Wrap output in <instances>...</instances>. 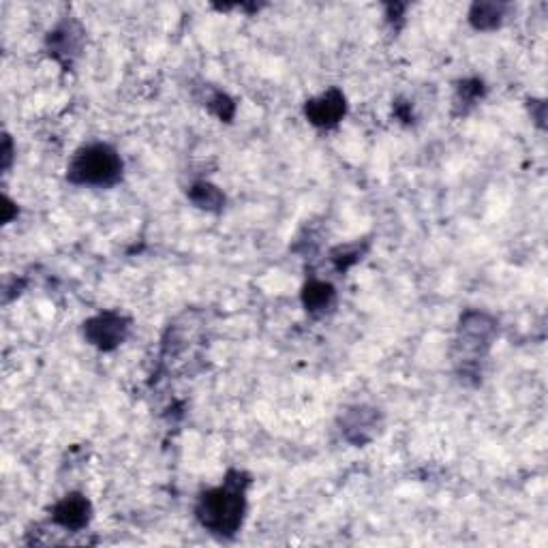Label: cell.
I'll list each match as a JSON object with an SVG mask.
<instances>
[{
	"label": "cell",
	"instance_id": "1",
	"mask_svg": "<svg viewBox=\"0 0 548 548\" xmlns=\"http://www.w3.org/2000/svg\"><path fill=\"white\" fill-rule=\"evenodd\" d=\"M249 484L251 480L242 471H230L223 484L208 489L197 499V523L219 538H234L245 523Z\"/></svg>",
	"mask_w": 548,
	"mask_h": 548
},
{
	"label": "cell",
	"instance_id": "2",
	"mask_svg": "<svg viewBox=\"0 0 548 548\" xmlns=\"http://www.w3.org/2000/svg\"><path fill=\"white\" fill-rule=\"evenodd\" d=\"M120 178H123V159L116 148L101 142L82 146L67 167V180L78 187L108 189Z\"/></svg>",
	"mask_w": 548,
	"mask_h": 548
},
{
	"label": "cell",
	"instance_id": "3",
	"mask_svg": "<svg viewBox=\"0 0 548 548\" xmlns=\"http://www.w3.org/2000/svg\"><path fill=\"white\" fill-rule=\"evenodd\" d=\"M131 332V322L118 311H105L90 317L84 324V339L101 349V352H114L123 345Z\"/></svg>",
	"mask_w": 548,
	"mask_h": 548
},
{
	"label": "cell",
	"instance_id": "4",
	"mask_svg": "<svg viewBox=\"0 0 548 548\" xmlns=\"http://www.w3.org/2000/svg\"><path fill=\"white\" fill-rule=\"evenodd\" d=\"M497 334L495 319L486 313H465L459 326V345L463 352L482 356L491 349Z\"/></svg>",
	"mask_w": 548,
	"mask_h": 548
},
{
	"label": "cell",
	"instance_id": "5",
	"mask_svg": "<svg viewBox=\"0 0 548 548\" xmlns=\"http://www.w3.org/2000/svg\"><path fill=\"white\" fill-rule=\"evenodd\" d=\"M347 114V99L339 88H330L324 95H319L304 105V116L309 123L319 129L337 127Z\"/></svg>",
	"mask_w": 548,
	"mask_h": 548
},
{
	"label": "cell",
	"instance_id": "6",
	"mask_svg": "<svg viewBox=\"0 0 548 548\" xmlns=\"http://www.w3.org/2000/svg\"><path fill=\"white\" fill-rule=\"evenodd\" d=\"M379 422H382V416H379V409L367 407V405H356L352 409H347L343 418H341V433L349 444L354 446H364L377 435Z\"/></svg>",
	"mask_w": 548,
	"mask_h": 548
},
{
	"label": "cell",
	"instance_id": "7",
	"mask_svg": "<svg viewBox=\"0 0 548 548\" xmlns=\"http://www.w3.org/2000/svg\"><path fill=\"white\" fill-rule=\"evenodd\" d=\"M90 519H93V504L82 493H69L52 508V523L73 534L86 529Z\"/></svg>",
	"mask_w": 548,
	"mask_h": 548
},
{
	"label": "cell",
	"instance_id": "8",
	"mask_svg": "<svg viewBox=\"0 0 548 548\" xmlns=\"http://www.w3.org/2000/svg\"><path fill=\"white\" fill-rule=\"evenodd\" d=\"M50 54L60 60L65 67H69L75 58L80 56L82 45H84V28L75 22V20H65L60 22L54 30H50L48 41Z\"/></svg>",
	"mask_w": 548,
	"mask_h": 548
},
{
	"label": "cell",
	"instance_id": "9",
	"mask_svg": "<svg viewBox=\"0 0 548 548\" xmlns=\"http://www.w3.org/2000/svg\"><path fill=\"white\" fill-rule=\"evenodd\" d=\"M334 302H337V292L326 281H309L302 287V304L311 315H324L332 311Z\"/></svg>",
	"mask_w": 548,
	"mask_h": 548
},
{
	"label": "cell",
	"instance_id": "10",
	"mask_svg": "<svg viewBox=\"0 0 548 548\" xmlns=\"http://www.w3.org/2000/svg\"><path fill=\"white\" fill-rule=\"evenodd\" d=\"M506 18V5L501 3H476L469 11V22L476 30H495Z\"/></svg>",
	"mask_w": 548,
	"mask_h": 548
},
{
	"label": "cell",
	"instance_id": "11",
	"mask_svg": "<svg viewBox=\"0 0 548 548\" xmlns=\"http://www.w3.org/2000/svg\"><path fill=\"white\" fill-rule=\"evenodd\" d=\"M189 200L202 210L208 212H219L225 204V195L221 193L219 187L210 185V182H195V185L189 189Z\"/></svg>",
	"mask_w": 548,
	"mask_h": 548
},
{
	"label": "cell",
	"instance_id": "12",
	"mask_svg": "<svg viewBox=\"0 0 548 548\" xmlns=\"http://www.w3.org/2000/svg\"><path fill=\"white\" fill-rule=\"evenodd\" d=\"M484 93L486 88L482 80H463L459 86H456L454 108L459 110V114H467L484 97Z\"/></svg>",
	"mask_w": 548,
	"mask_h": 548
},
{
	"label": "cell",
	"instance_id": "13",
	"mask_svg": "<svg viewBox=\"0 0 548 548\" xmlns=\"http://www.w3.org/2000/svg\"><path fill=\"white\" fill-rule=\"evenodd\" d=\"M206 105H208V110H210L212 114L219 116L221 120H225V123H230V120H232L234 114H236V103H234L230 97H227L225 93H212V95L208 97Z\"/></svg>",
	"mask_w": 548,
	"mask_h": 548
},
{
	"label": "cell",
	"instance_id": "14",
	"mask_svg": "<svg viewBox=\"0 0 548 548\" xmlns=\"http://www.w3.org/2000/svg\"><path fill=\"white\" fill-rule=\"evenodd\" d=\"M362 249L358 245H347V247H339L332 251V262L337 264L339 270H347L352 264H356L360 260Z\"/></svg>",
	"mask_w": 548,
	"mask_h": 548
},
{
	"label": "cell",
	"instance_id": "15",
	"mask_svg": "<svg viewBox=\"0 0 548 548\" xmlns=\"http://www.w3.org/2000/svg\"><path fill=\"white\" fill-rule=\"evenodd\" d=\"M11 165V140L9 135H5V170Z\"/></svg>",
	"mask_w": 548,
	"mask_h": 548
}]
</instances>
